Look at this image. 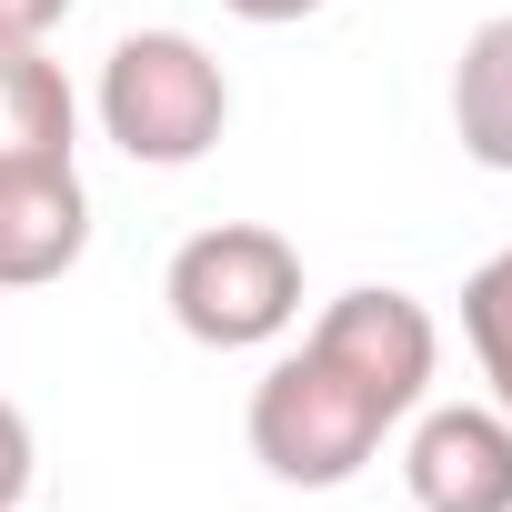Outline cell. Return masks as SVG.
I'll return each instance as SVG.
<instances>
[{
    "mask_svg": "<svg viewBox=\"0 0 512 512\" xmlns=\"http://www.w3.org/2000/svg\"><path fill=\"white\" fill-rule=\"evenodd\" d=\"M432 362H442V332L412 292L392 282L342 292L302 332V352H282L251 382V462L292 492H342L382 452V432L422 412Z\"/></svg>",
    "mask_w": 512,
    "mask_h": 512,
    "instance_id": "1",
    "label": "cell"
},
{
    "mask_svg": "<svg viewBox=\"0 0 512 512\" xmlns=\"http://www.w3.org/2000/svg\"><path fill=\"white\" fill-rule=\"evenodd\" d=\"M161 302L201 352H262L302 322V251L262 221H211L171 251Z\"/></svg>",
    "mask_w": 512,
    "mask_h": 512,
    "instance_id": "2",
    "label": "cell"
},
{
    "mask_svg": "<svg viewBox=\"0 0 512 512\" xmlns=\"http://www.w3.org/2000/svg\"><path fill=\"white\" fill-rule=\"evenodd\" d=\"M231 121V81L191 31H131L101 61V131L141 171H191Z\"/></svg>",
    "mask_w": 512,
    "mask_h": 512,
    "instance_id": "3",
    "label": "cell"
},
{
    "mask_svg": "<svg viewBox=\"0 0 512 512\" xmlns=\"http://www.w3.org/2000/svg\"><path fill=\"white\" fill-rule=\"evenodd\" d=\"M402 482L422 512H512V412L502 402H432L402 442Z\"/></svg>",
    "mask_w": 512,
    "mask_h": 512,
    "instance_id": "4",
    "label": "cell"
},
{
    "mask_svg": "<svg viewBox=\"0 0 512 512\" xmlns=\"http://www.w3.org/2000/svg\"><path fill=\"white\" fill-rule=\"evenodd\" d=\"M91 251V191L71 161L0 171V292H41Z\"/></svg>",
    "mask_w": 512,
    "mask_h": 512,
    "instance_id": "5",
    "label": "cell"
},
{
    "mask_svg": "<svg viewBox=\"0 0 512 512\" xmlns=\"http://www.w3.org/2000/svg\"><path fill=\"white\" fill-rule=\"evenodd\" d=\"M71 131H81V101H71L61 61L41 41H0V171L71 161Z\"/></svg>",
    "mask_w": 512,
    "mask_h": 512,
    "instance_id": "6",
    "label": "cell"
},
{
    "mask_svg": "<svg viewBox=\"0 0 512 512\" xmlns=\"http://www.w3.org/2000/svg\"><path fill=\"white\" fill-rule=\"evenodd\" d=\"M452 131L482 171H512V11L482 21L452 61Z\"/></svg>",
    "mask_w": 512,
    "mask_h": 512,
    "instance_id": "7",
    "label": "cell"
},
{
    "mask_svg": "<svg viewBox=\"0 0 512 512\" xmlns=\"http://www.w3.org/2000/svg\"><path fill=\"white\" fill-rule=\"evenodd\" d=\"M462 332H472V362H482L492 402L512 412V241L492 251L472 282H462Z\"/></svg>",
    "mask_w": 512,
    "mask_h": 512,
    "instance_id": "8",
    "label": "cell"
},
{
    "mask_svg": "<svg viewBox=\"0 0 512 512\" xmlns=\"http://www.w3.org/2000/svg\"><path fill=\"white\" fill-rule=\"evenodd\" d=\"M31 502V422L21 402H0V512H21Z\"/></svg>",
    "mask_w": 512,
    "mask_h": 512,
    "instance_id": "9",
    "label": "cell"
},
{
    "mask_svg": "<svg viewBox=\"0 0 512 512\" xmlns=\"http://www.w3.org/2000/svg\"><path fill=\"white\" fill-rule=\"evenodd\" d=\"M81 0H0V41H51Z\"/></svg>",
    "mask_w": 512,
    "mask_h": 512,
    "instance_id": "10",
    "label": "cell"
},
{
    "mask_svg": "<svg viewBox=\"0 0 512 512\" xmlns=\"http://www.w3.org/2000/svg\"><path fill=\"white\" fill-rule=\"evenodd\" d=\"M221 11H231V21H262V31H282V21H312L322 0H221Z\"/></svg>",
    "mask_w": 512,
    "mask_h": 512,
    "instance_id": "11",
    "label": "cell"
}]
</instances>
